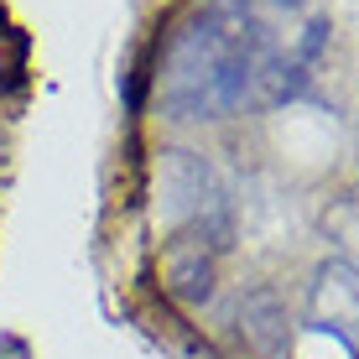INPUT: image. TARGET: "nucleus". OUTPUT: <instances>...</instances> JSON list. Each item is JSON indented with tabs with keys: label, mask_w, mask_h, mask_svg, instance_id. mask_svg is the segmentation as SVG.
<instances>
[{
	"label": "nucleus",
	"mask_w": 359,
	"mask_h": 359,
	"mask_svg": "<svg viewBox=\"0 0 359 359\" xmlns=\"http://www.w3.org/2000/svg\"><path fill=\"white\" fill-rule=\"evenodd\" d=\"M151 224L167 240V261H214L229 245V193L224 177L198 151H162L146 177Z\"/></svg>",
	"instance_id": "f03ea898"
},
{
	"label": "nucleus",
	"mask_w": 359,
	"mask_h": 359,
	"mask_svg": "<svg viewBox=\"0 0 359 359\" xmlns=\"http://www.w3.org/2000/svg\"><path fill=\"white\" fill-rule=\"evenodd\" d=\"M156 94L177 120L229 115L245 99L266 94L261 83V32H255L250 0H219L208 11H193L172 32Z\"/></svg>",
	"instance_id": "f257e3e1"
},
{
	"label": "nucleus",
	"mask_w": 359,
	"mask_h": 359,
	"mask_svg": "<svg viewBox=\"0 0 359 359\" xmlns=\"http://www.w3.org/2000/svg\"><path fill=\"white\" fill-rule=\"evenodd\" d=\"M307 318H313L318 333H328L333 344L359 354V266L333 261L318 271L313 297H307Z\"/></svg>",
	"instance_id": "7ed1b4c3"
},
{
	"label": "nucleus",
	"mask_w": 359,
	"mask_h": 359,
	"mask_svg": "<svg viewBox=\"0 0 359 359\" xmlns=\"http://www.w3.org/2000/svg\"><path fill=\"white\" fill-rule=\"evenodd\" d=\"M328 240H339V250H344V261L359 266V188L349 198H339V203L328 208Z\"/></svg>",
	"instance_id": "20e7f679"
}]
</instances>
